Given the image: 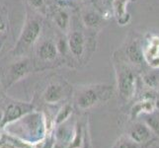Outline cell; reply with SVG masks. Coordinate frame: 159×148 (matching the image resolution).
I'll return each mask as SVG.
<instances>
[{
	"label": "cell",
	"mask_w": 159,
	"mask_h": 148,
	"mask_svg": "<svg viewBox=\"0 0 159 148\" xmlns=\"http://www.w3.org/2000/svg\"><path fill=\"white\" fill-rule=\"evenodd\" d=\"M114 0H101V3L106 10H112Z\"/></svg>",
	"instance_id": "obj_18"
},
{
	"label": "cell",
	"mask_w": 159,
	"mask_h": 148,
	"mask_svg": "<svg viewBox=\"0 0 159 148\" xmlns=\"http://www.w3.org/2000/svg\"><path fill=\"white\" fill-rule=\"evenodd\" d=\"M64 87L61 84L52 83L45 91L43 98L48 103H57L64 97Z\"/></svg>",
	"instance_id": "obj_10"
},
{
	"label": "cell",
	"mask_w": 159,
	"mask_h": 148,
	"mask_svg": "<svg viewBox=\"0 0 159 148\" xmlns=\"http://www.w3.org/2000/svg\"><path fill=\"white\" fill-rule=\"evenodd\" d=\"M71 112H72V108H71V106H69V105L64 106V107L61 109V111L59 112V114H57V123H60L61 122H63V120L69 116Z\"/></svg>",
	"instance_id": "obj_15"
},
{
	"label": "cell",
	"mask_w": 159,
	"mask_h": 148,
	"mask_svg": "<svg viewBox=\"0 0 159 148\" xmlns=\"http://www.w3.org/2000/svg\"><path fill=\"white\" fill-rule=\"evenodd\" d=\"M42 32V23L40 20L33 19L26 23L20 38L16 43L14 52L17 56H22L34 45Z\"/></svg>",
	"instance_id": "obj_2"
},
{
	"label": "cell",
	"mask_w": 159,
	"mask_h": 148,
	"mask_svg": "<svg viewBox=\"0 0 159 148\" xmlns=\"http://www.w3.org/2000/svg\"><path fill=\"white\" fill-rule=\"evenodd\" d=\"M129 0H114L112 11L116 16L120 25H125L129 21V14L127 11V6Z\"/></svg>",
	"instance_id": "obj_8"
},
{
	"label": "cell",
	"mask_w": 159,
	"mask_h": 148,
	"mask_svg": "<svg viewBox=\"0 0 159 148\" xmlns=\"http://www.w3.org/2000/svg\"><path fill=\"white\" fill-rule=\"evenodd\" d=\"M54 22L57 26V28L62 31V32H66L68 30L69 27V15L65 10L63 9H58L54 13Z\"/></svg>",
	"instance_id": "obj_13"
},
{
	"label": "cell",
	"mask_w": 159,
	"mask_h": 148,
	"mask_svg": "<svg viewBox=\"0 0 159 148\" xmlns=\"http://www.w3.org/2000/svg\"><path fill=\"white\" fill-rule=\"evenodd\" d=\"M29 3L31 4V6H33L35 9H38V10H41V11H45V2H43V0H28Z\"/></svg>",
	"instance_id": "obj_17"
},
{
	"label": "cell",
	"mask_w": 159,
	"mask_h": 148,
	"mask_svg": "<svg viewBox=\"0 0 159 148\" xmlns=\"http://www.w3.org/2000/svg\"><path fill=\"white\" fill-rule=\"evenodd\" d=\"M56 45H57V48L58 53H61L62 56H63V54L66 53L67 51H69L67 41H65V40H63V39H59V40L57 41V43H56Z\"/></svg>",
	"instance_id": "obj_16"
},
{
	"label": "cell",
	"mask_w": 159,
	"mask_h": 148,
	"mask_svg": "<svg viewBox=\"0 0 159 148\" xmlns=\"http://www.w3.org/2000/svg\"><path fill=\"white\" fill-rule=\"evenodd\" d=\"M112 96V88L110 86L97 85L86 88L78 95L77 105L82 109L94 106L100 101L108 100Z\"/></svg>",
	"instance_id": "obj_3"
},
{
	"label": "cell",
	"mask_w": 159,
	"mask_h": 148,
	"mask_svg": "<svg viewBox=\"0 0 159 148\" xmlns=\"http://www.w3.org/2000/svg\"><path fill=\"white\" fill-rule=\"evenodd\" d=\"M115 64L117 66L118 73V88L120 94L123 98L129 99L131 97L134 91L135 86V75L133 70L129 68L128 64L120 59V53L119 56H115Z\"/></svg>",
	"instance_id": "obj_1"
},
{
	"label": "cell",
	"mask_w": 159,
	"mask_h": 148,
	"mask_svg": "<svg viewBox=\"0 0 159 148\" xmlns=\"http://www.w3.org/2000/svg\"><path fill=\"white\" fill-rule=\"evenodd\" d=\"M29 107L27 105H20V104H11L8 106L6 113H5V118H4V122H11L15 119H17L21 117L26 111H28Z\"/></svg>",
	"instance_id": "obj_12"
},
{
	"label": "cell",
	"mask_w": 159,
	"mask_h": 148,
	"mask_svg": "<svg viewBox=\"0 0 159 148\" xmlns=\"http://www.w3.org/2000/svg\"><path fill=\"white\" fill-rule=\"evenodd\" d=\"M124 54L127 56L129 61L135 66H142V64L145 63L142 53V42H140L139 39L135 38L129 41L125 46Z\"/></svg>",
	"instance_id": "obj_5"
},
{
	"label": "cell",
	"mask_w": 159,
	"mask_h": 148,
	"mask_svg": "<svg viewBox=\"0 0 159 148\" xmlns=\"http://www.w3.org/2000/svg\"><path fill=\"white\" fill-rule=\"evenodd\" d=\"M30 61L28 59L20 60V61L12 64L8 69V81L10 83H14L15 81L24 77L26 74L30 72Z\"/></svg>",
	"instance_id": "obj_7"
},
{
	"label": "cell",
	"mask_w": 159,
	"mask_h": 148,
	"mask_svg": "<svg viewBox=\"0 0 159 148\" xmlns=\"http://www.w3.org/2000/svg\"><path fill=\"white\" fill-rule=\"evenodd\" d=\"M120 148H138L134 144H131V143H127V144H123V145H120Z\"/></svg>",
	"instance_id": "obj_20"
},
{
	"label": "cell",
	"mask_w": 159,
	"mask_h": 148,
	"mask_svg": "<svg viewBox=\"0 0 159 148\" xmlns=\"http://www.w3.org/2000/svg\"><path fill=\"white\" fill-rule=\"evenodd\" d=\"M82 20L86 27L90 29H97L100 28L104 23V15L96 11H87L82 16Z\"/></svg>",
	"instance_id": "obj_11"
},
{
	"label": "cell",
	"mask_w": 159,
	"mask_h": 148,
	"mask_svg": "<svg viewBox=\"0 0 159 148\" xmlns=\"http://www.w3.org/2000/svg\"><path fill=\"white\" fill-rule=\"evenodd\" d=\"M69 52L72 53V56L80 58L85 52L86 47V39L83 33L79 31H74L71 33L67 40Z\"/></svg>",
	"instance_id": "obj_6"
},
{
	"label": "cell",
	"mask_w": 159,
	"mask_h": 148,
	"mask_svg": "<svg viewBox=\"0 0 159 148\" xmlns=\"http://www.w3.org/2000/svg\"><path fill=\"white\" fill-rule=\"evenodd\" d=\"M58 54L57 45L52 41H45L38 48V56L43 60H53Z\"/></svg>",
	"instance_id": "obj_9"
},
{
	"label": "cell",
	"mask_w": 159,
	"mask_h": 148,
	"mask_svg": "<svg viewBox=\"0 0 159 148\" xmlns=\"http://www.w3.org/2000/svg\"><path fill=\"white\" fill-rule=\"evenodd\" d=\"M131 136L136 142H142L148 138L149 133L143 125H136V128L131 131Z\"/></svg>",
	"instance_id": "obj_14"
},
{
	"label": "cell",
	"mask_w": 159,
	"mask_h": 148,
	"mask_svg": "<svg viewBox=\"0 0 159 148\" xmlns=\"http://www.w3.org/2000/svg\"><path fill=\"white\" fill-rule=\"evenodd\" d=\"M142 53L145 63L152 68H159V35L149 34L142 41Z\"/></svg>",
	"instance_id": "obj_4"
},
{
	"label": "cell",
	"mask_w": 159,
	"mask_h": 148,
	"mask_svg": "<svg viewBox=\"0 0 159 148\" xmlns=\"http://www.w3.org/2000/svg\"><path fill=\"white\" fill-rule=\"evenodd\" d=\"M7 28V25H6V22H5L3 16L0 14V34H2V33L5 32Z\"/></svg>",
	"instance_id": "obj_19"
}]
</instances>
